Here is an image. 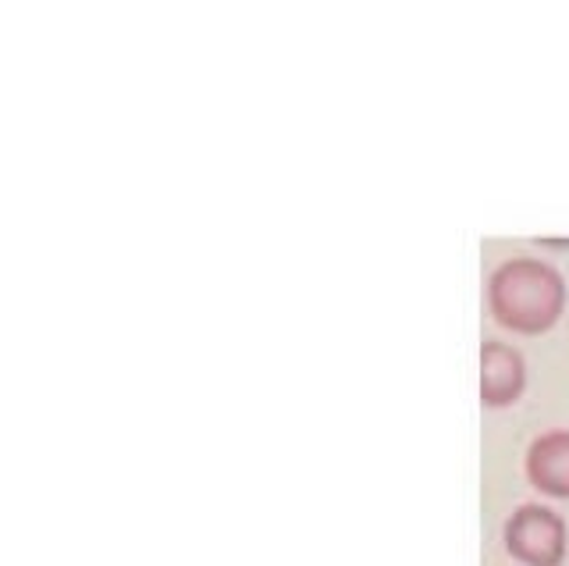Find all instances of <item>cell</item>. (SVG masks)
<instances>
[{"mask_svg":"<svg viewBox=\"0 0 569 566\" xmlns=\"http://www.w3.org/2000/svg\"><path fill=\"white\" fill-rule=\"evenodd\" d=\"M566 278L545 257H509L488 278V310L512 335H545L566 314Z\"/></svg>","mask_w":569,"mask_h":566,"instance_id":"obj_1","label":"cell"},{"mask_svg":"<svg viewBox=\"0 0 569 566\" xmlns=\"http://www.w3.org/2000/svg\"><path fill=\"white\" fill-rule=\"evenodd\" d=\"M502 545L520 566H562L569 553V527L562 513L545 503H523L509 513Z\"/></svg>","mask_w":569,"mask_h":566,"instance_id":"obj_2","label":"cell"},{"mask_svg":"<svg viewBox=\"0 0 569 566\" xmlns=\"http://www.w3.org/2000/svg\"><path fill=\"white\" fill-rule=\"evenodd\" d=\"M527 393V360L523 352L509 346L488 339L480 346V403L488 410H506V406H516Z\"/></svg>","mask_w":569,"mask_h":566,"instance_id":"obj_3","label":"cell"},{"mask_svg":"<svg viewBox=\"0 0 569 566\" xmlns=\"http://www.w3.org/2000/svg\"><path fill=\"white\" fill-rule=\"evenodd\" d=\"M523 474L548 499H569V428H551L527 446Z\"/></svg>","mask_w":569,"mask_h":566,"instance_id":"obj_4","label":"cell"}]
</instances>
